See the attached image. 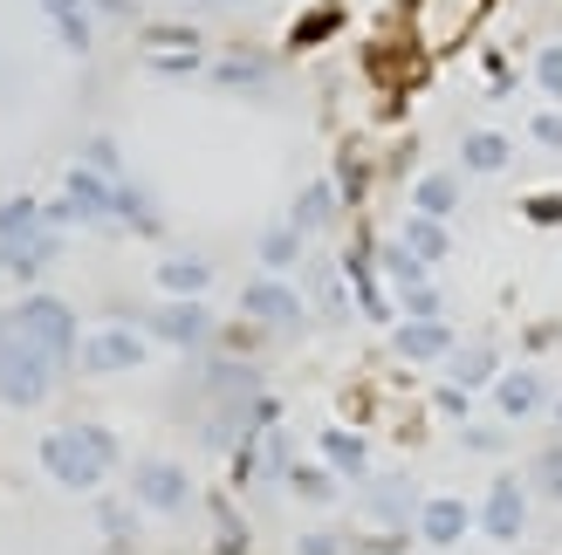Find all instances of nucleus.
<instances>
[{"instance_id": "f257e3e1", "label": "nucleus", "mask_w": 562, "mask_h": 555, "mask_svg": "<svg viewBox=\"0 0 562 555\" xmlns=\"http://www.w3.org/2000/svg\"><path fill=\"white\" fill-rule=\"evenodd\" d=\"M42 466H48V480H55V487H69V494H97L103 474L117 466V439H110L103 426H63V432H48V439H42Z\"/></svg>"}, {"instance_id": "f03ea898", "label": "nucleus", "mask_w": 562, "mask_h": 555, "mask_svg": "<svg viewBox=\"0 0 562 555\" xmlns=\"http://www.w3.org/2000/svg\"><path fill=\"white\" fill-rule=\"evenodd\" d=\"M14 329H21L35 350H48L55 364H69V356L82 350V322H76V309H69L63 295H42V288L14 302Z\"/></svg>"}, {"instance_id": "7ed1b4c3", "label": "nucleus", "mask_w": 562, "mask_h": 555, "mask_svg": "<svg viewBox=\"0 0 562 555\" xmlns=\"http://www.w3.org/2000/svg\"><path fill=\"white\" fill-rule=\"evenodd\" d=\"M55 371H63V364H55L48 350H35V343L14 329V337L0 343V405H14V411L42 405V398L55 392Z\"/></svg>"}, {"instance_id": "20e7f679", "label": "nucleus", "mask_w": 562, "mask_h": 555, "mask_svg": "<svg viewBox=\"0 0 562 555\" xmlns=\"http://www.w3.org/2000/svg\"><path fill=\"white\" fill-rule=\"evenodd\" d=\"M48 227H117V179L76 165L63 200H48Z\"/></svg>"}, {"instance_id": "39448f33", "label": "nucleus", "mask_w": 562, "mask_h": 555, "mask_svg": "<svg viewBox=\"0 0 562 555\" xmlns=\"http://www.w3.org/2000/svg\"><path fill=\"white\" fill-rule=\"evenodd\" d=\"M145 350H151L145 329H131V322H103V329H90V337H82L76 364L90 371V377H117V371H137V364H145Z\"/></svg>"}, {"instance_id": "423d86ee", "label": "nucleus", "mask_w": 562, "mask_h": 555, "mask_svg": "<svg viewBox=\"0 0 562 555\" xmlns=\"http://www.w3.org/2000/svg\"><path fill=\"white\" fill-rule=\"evenodd\" d=\"M131 501L137 508H151V514H186V501H192V474L179 460H145L131 474Z\"/></svg>"}, {"instance_id": "0eeeda50", "label": "nucleus", "mask_w": 562, "mask_h": 555, "mask_svg": "<svg viewBox=\"0 0 562 555\" xmlns=\"http://www.w3.org/2000/svg\"><path fill=\"white\" fill-rule=\"evenodd\" d=\"M481 535L487 542H521L528 535V480H515V474H501L494 487H487V501H481Z\"/></svg>"}, {"instance_id": "6e6552de", "label": "nucleus", "mask_w": 562, "mask_h": 555, "mask_svg": "<svg viewBox=\"0 0 562 555\" xmlns=\"http://www.w3.org/2000/svg\"><path fill=\"white\" fill-rule=\"evenodd\" d=\"M240 309H247V322H268V329H302V322H308L302 295H295L289 282H274V274H261V282L240 288Z\"/></svg>"}, {"instance_id": "1a4fd4ad", "label": "nucleus", "mask_w": 562, "mask_h": 555, "mask_svg": "<svg viewBox=\"0 0 562 555\" xmlns=\"http://www.w3.org/2000/svg\"><path fill=\"white\" fill-rule=\"evenodd\" d=\"M391 350H398L405 364H446L460 343H453V329H446L439 316H405L398 329H391Z\"/></svg>"}, {"instance_id": "9d476101", "label": "nucleus", "mask_w": 562, "mask_h": 555, "mask_svg": "<svg viewBox=\"0 0 562 555\" xmlns=\"http://www.w3.org/2000/svg\"><path fill=\"white\" fill-rule=\"evenodd\" d=\"M151 337H158V343H172V350H200V343H213V316H206V302H165V309L151 316Z\"/></svg>"}, {"instance_id": "9b49d317", "label": "nucleus", "mask_w": 562, "mask_h": 555, "mask_svg": "<svg viewBox=\"0 0 562 555\" xmlns=\"http://www.w3.org/2000/svg\"><path fill=\"white\" fill-rule=\"evenodd\" d=\"M467 529H473V501H460V494H432V501L418 508V535L432 548H453Z\"/></svg>"}, {"instance_id": "f8f14e48", "label": "nucleus", "mask_w": 562, "mask_h": 555, "mask_svg": "<svg viewBox=\"0 0 562 555\" xmlns=\"http://www.w3.org/2000/svg\"><path fill=\"white\" fill-rule=\"evenodd\" d=\"M542 405H549V384L536 371H501L494 377V411L501 419H536Z\"/></svg>"}, {"instance_id": "ddd939ff", "label": "nucleus", "mask_w": 562, "mask_h": 555, "mask_svg": "<svg viewBox=\"0 0 562 555\" xmlns=\"http://www.w3.org/2000/svg\"><path fill=\"white\" fill-rule=\"evenodd\" d=\"M158 288H165V302H206L213 268L200 254H172V261H158Z\"/></svg>"}, {"instance_id": "4468645a", "label": "nucleus", "mask_w": 562, "mask_h": 555, "mask_svg": "<svg viewBox=\"0 0 562 555\" xmlns=\"http://www.w3.org/2000/svg\"><path fill=\"white\" fill-rule=\"evenodd\" d=\"M344 274H350V302H357V309L371 322H391V302L378 288V254H371V247H357V254L344 261Z\"/></svg>"}, {"instance_id": "2eb2a0df", "label": "nucleus", "mask_w": 562, "mask_h": 555, "mask_svg": "<svg viewBox=\"0 0 562 555\" xmlns=\"http://www.w3.org/2000/svg\"><path fill=\"white\" fill-rule=\"evenodd\" d=\"M323 466H329V474H344V480H363V474H371V446H363L350 426H329L323 432Z\"/></svg>"}, {"instance_id": "dca6fc26", "label": "nucleus", "mask_w": 562, "mask_h": 555, "mask_svg": "<svg viewBox=\"0 0 562 555\" xmlns=\"http://www.w3.org/2000/svg\"><path fill=\"white\" fill-rule=\"evenodd\" d=\"M55 247H63V227H48L35 240H14V247H0V268L14 274V282H35V274L55 261Z\"/></svg>"}, {"instance_id": "f3484780", "label": "nucleus", "mask_w": 562, "mask_h": 555, "mask_svg": "<svg viewBox=\"0 0 562 555\" xmlns=\"http://www.w3.org/2000/svg\"><path fill=\"white\" fill-rule=\"evenodd\" d=\"M35 234H48V200H35V192H14V200L0 206V247L35 240Z\"/></svg>"}, {"instance_id": "a211bd4d", "label": "nucleus", "mask_w": 562, "mask_h": 555, "mask_svg": "<svg viewBox=\"0 0 562 555\" xmlns=\"http://www.w3.org/2000/svg\"><path fill=\"white\" fill-rule=\"evenodd\" d=\"M446 371H453V392H481V384L501 377V364H494L487 343H460L453 356H446Z\"/></svg>"}, {"instance_id": "6ab92c4d", "label": "nucleus", "mask_w": 562, "mask_h": 555, "mask_svg": "<svg viewBox=\"0 0 562 555\" xmlns=\"http://www.w3.org/2000/svg\"><path fill=\"white\" fill-rule=\"evenodd\" d=\"M418 508H426V501H412L405 480H378L371 487V514L384 521V529H418Z\"/></svg>"}, {"instance_id": "aec40b11", "label": "nucleus", "mask_w": 562, "mask_h": 555, "mask_svg": "<svg viewBox=\"0 0 562 555\" xmlns=\"http://www.w3.org/2000/svg\"><path fill=\"white\" fill-rule=\"evenodd\" d=\"M508 158H515V145L501 131H467L460 137V165H467V172H508Z\"/></svg>"}, {"instance_id": "412c9836", "label": "nucleus", "mask_w": 562, "mask_h": 555, "mask_svg": "<svg viewBox=\"0 0 562 555\" xmlns=\"http://www.w3.org/2000/svg\"><path fill=\"white\" fill-rule=\"evenodd\" d=\"M329 219H336V185H329V179H308V185L295 192V219H289V227H302V234H323Z\"/></svg>"}, {"instance_id": "4be33fe9", "label": "nucleus", "mask_w": 562, "mask_h": 555, "mask_svg": "<svg viewBox=\"0 0 562 555\" xmlns=\"http://www.w3.org/2000/svg\"><path fill=\"white\" fill-rule=\"evenodd\" d=\"M453 206H460V179H453V172H426V179L412 185V213H426V219H446Z\"/></svg>"}, {"instance_id": "5701e85b", "label": "nucleus", "mask_w": 562, "mask_h": 555, "mask_svg": "<svg viewBox=\"0 0 562 555\" xmlns=\"http://www.w3.org/2000/svg\"><path fill=\"white\" fill-rule=\"evenodd\" d=\"M378 274H391V282H398V295H405V288H426V274H432V268L418 261L405 240H391V247H378Z\"/></svg>"}, {"instance_id": "b1692460", "label": "nucleus", "mask_w": 562, "mask_h": 555, "mask_svg": "<svg viewBox=\"0 0 562 555\" xmlns=\"http://www.w3.org/2000/svg\"><path fill=\"white\" fill-rule=\"evenodd\" d=\"M398 240H405L426 268H439V261H446V247H453V240H446V227H439V219H426V213H412V227H405Z\"/></svg>"}, {"instance_id": "393cba45", "label": "nucleus", "mask_w": 562, "mask_h": 555, "mask_svg": "<svg viewBox=\"0 0 562 555\" xmlns=\"http://www.w3.org/2000/svg\"><path fill=\"white\" fill-rule=\"evenodd\" d=\"M117 219H124V234H165V227H158V206H151L131 179H117Z\"/></svg>"}, {"instance_id": "a878e982", "label": "nucleus", "mask_w": 562, "mask_h": 555, "mask_svg": "<svg viewBox=\"0 0 562 555\" xmlns=\"http://www.w3.org/2000/svg\"><path fill=\"white\" fill-rule=\"evenodd\" d=\"M220 90H268V63H255V55H227V63L206 69Z\"/></svg>"}, {"instance_id": "bb28decb", "label": "nucleus", "mask_w": 562, "mask_h": 555, "mask_svg": "<svg viewBox=\"0 0 562 555\" xmlns=\"http://www.w3.org/2000/svg\"><path fill=\"white\" fill-rule=\"evenodd\" d=\"M289 487L302 494L308 508H329L336 501V474H329V466H289Z\"/></svg>"}, {"instance_id": "cd10ccee", "label": "nucleus", "mask_w": 562, "mask_h": 555, "mask_svg": "<svg viewBox=\"0 0 562 555\" xmlns=\"http://www.w3.org/2000/svg\"><path fill=\"white\" fill-rule=\"evenodd\" d=\"M302 240H308L302 227H274V234L261 240V261H268V268H289V261L302 254Z\"/></svg>"}, {"instance_id": "c85d7f7f", "label": "nucleus", "mask_w": 562, "mask_h": 555, "mask_svg": "<svg viewBox=\"0 0 562 555\" xmlns=\"http://www.w3.org/2000/svg\"><path fill=\"white\" fill-rule=\"evenodd\" d=\"M82 165H90V172H103V179H131V172H124V158H117V145H110V137H90V145H82Z\"/></svg>"}, {"instance_id": "c756f323", "label": "nucleus", "mask_w": 562, "mask_h": 555, "mask_svg": "<svg viewBox=\"0 0 562 555\" xmlns=\"http://www.w3.org/2000/svg\"><path fill=\"white\" fill-rule=\"evenodd\" d=\"M536 487L549 494V501H562V446H549V453L536 460Z\"/></svg>"}, {"instance_id": "7c9ffc66", "label": "nucleus", "mask_w": 562, "mask_h": 555, "mask_svg": "<svg viewBox=\"0 0 562 555\" xmlns=\"http://www.w3.org/2000/svg\"><path fill=\"white\" fill-rule=\"evenodd\" d=\"M528 137L549 145V151H562V110H536V117H528Z\"/></svg>"}, {"instance_id": "2f4dec72", "label": "nucleus", "mask_w": 562, "mask_h": 555, "mask_svg": "<svg viewBox=\"0 0 562 555\" xmlns=\"http://www.w3.org/2000/svg\"><path fill=\"white\" fill-rule=\"evenodd\" d=\"M536 82H542L549 97H562V48H542L536 55Z\"/></svg>"}, {"instance_id": "473e14b6", "label": "nucleus", "mask_w": 562, "mask_h": 555, "mask_svg": "<svg viewBox=\"0 0 562 555\" xmlns=\"http://www.w3.org/2000/svg\"><path fill=\"white\" fill-rule=\"evenodd\" d=\"M405 316H439V288H405Z\"/></svg>"}, {"instance_id": "72a5a7b5", "label": "nucleus", "mask_w": 562, "mask_h": 555, "mask_svg": "<svg viewBox=\"0 0 562 555\" xmlns=\"http://www.w3.org/2000/svg\"><path fill=\"white\" fill-rule=\"evenodd\" d=\"M295 555H344V542H336V535H302Z\"/></svg>"}, {"instance_id": "f704fd0d", "label": "nucleus", "mask_w": 562, "mask_h": 555, "mask_svg": "<svg viewBox=\"0 0 562 555\" xmlns=\"http://www.w3.org/2000/svg\"><path fill=\"white\" fill-rule=\"evenodd\" d=\"M467 446L473 453H501V432L494 426H467Z\"/></svg>"}, {"instance_id": "c9c22d12", "label": "nucleus", "mask_w": 562, "mask_h": 555, "mask_svg": "<svg viewBox=\"0 0 562 555\" xmlns=\"http://www.w3.org/2000/svg\"><path fill=\"white\" fill-rule=\"evenodd\" d=\"M90 8H103V14H131V0H90Z\"/></svg>"}, {"instance_id": "e433bc0d", "label": "nucleus", "mask_w": 562, "mask_h": 555, "mask_svg": "<svg viewBox=\"0 0 562 555\" xmlns=\"http://www.w3.org/2000/svg\"><path fill=\"white\" fill-rule=\"evenodd\" d=\"M234 8H247V0H234Z\"/></svg>"}, {"instance_id": "4c0bfd02", "label": "nucleus", "mask_w": 562, "mask_h": 555, "mask_svg": "<svg viewBox=\"0 0 562 555\" xmlns=\"http://www.w3.org/2000/svg\"><path fill=\"white\" fill-rule=\"evenodd\" d=\"M555 419H562V405H555Z\"/></svg>"}]
</instances>
